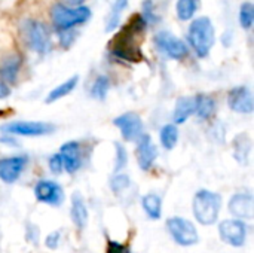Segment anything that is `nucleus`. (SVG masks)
<instances>
[{
  "mask_svg": "<svg viewBox=\"0 0 254 253\" xmlns=\"http://www.w3.org/2000/svg\"><path fill=\"white\" fill-rule=\"evenodd\" d=\"M188 40L198 58H207L216 42L213 21L208 16L192 18L188 28Z\"/></svg>",
  "mask_w": 254,
  "mask_h": 253,
  "instance_id": "1",
  "label": "nucleus"
},
{
  "mask_svg": "<svg viewBox=\"0 0 254 253\" xmlns=\"http://www.w3.org/2000/svg\"><path fill=\"white\" fill-rule=\"evenodd\" d=\"M49 15L54 27L60 31V30H70L85 24L91 18V9L85 4L67 6L64 3H55L52 4Z\"/></svg>",
  "mask_w": 254,
  "mask_h": 253,
  "instance_id": "2",
  "label": "nucleus"
},
{
  "mask_svg": "<svg viewBox=\"0 0 254 253\" xmlns=\"http://www.w3.org/2000/svg\"><path fill=\"white\" fill-rule=\"evenodd\" d=\"M192 209L195 219L201 225H213L217 222L222 209V197L213 191L201 189L193 197Z\"/></svg>",
  "mask_w": 254,
  "mask_h": 253,
  "instance_id": "3",
  "label": "nucleus"
},
{
  "mask_svg": "<svg viewBox=\"0 0 254 253\" xmlns=\"http://www.w3.org/2000/svg\"><path fill=\"white\" fill-rule=\"evenodd\" d=\"M21 36L27 46L37 54H46L51 49L49 30L37 19H24L21 22Z\"/></svg>",
  "mask_w": 254,
  "mask_h": 253,
  "instance_id": "4",
  "label": "nucleus"
},
{
  "mask_svg": "<svg viewBox=\"0 0 254 253\" xmlns=\"http://www.w3.org/2000/svg\"><path fill=\"white\" fill-rule=\"evenodd\" d=\"M155 45L168 58L176 60V61H183L189 54V48L186 42L168 30H162L155 34Z\"/></svg>",
  "mask_w": 254,
  "mask_h": 253,
  "instance_id": "5",
  "label": "nucleus"
},
{
  "mask_svg": "<svg viewBox=\"0 0 254 253\" xmlns=\"http://www.w3.org/2000/svg\"><path fill=\"white\" fill-rule=\"evenodd\" d=\"M55 130L52 124L40 122V121H13L4 124L1 131L10 136H22V137H39L51 134Z\"/></svg>",
  "mask_w": 254,
  "mask_h": 253,
  "instance_id": "6",
  "label": "nucleus"
},
{
  "mask_svg": "<svg viewBox=\"0 0 254 253\" xmlns=\"http://www.w3.org/2000/svg\"><path fill=\"white\" fill-rule=\"evenodd\" d=\"M115 127L121 131V136L125 142H135L144 133V124L138 113L125 112L113 119Z\"/></svg>",
  "mask_w": 254,
  "mask_h": 253,
  "instance_id": "7",
  "label": "nucleus"
},
{
  "mask_svg": "<svg viewBox=\"0 0 254 253\" xmlns=\"http://www.w3.org/2000/svg\"><path fill=\"white\" fill-rule=\"evenodd\" d=\"M167 228L171 234V237L180 245V246H192L198 242V231L192 222L183 218H170L167 221Z\"/></svg>",
  "mask_w": 254,
  "mask_h": 253,
  "instance_id": "8",
  "label": "nucleus"
},
{
  "mask_svg": "<svg viewBox=\"0 0 254 253\" xmlns=\"http://www.w3.org/2000/svg\"><path fill=\"white\" fill-rule=\"evenodd\" d=\"M228 106L232 112L241 115H250L254 110L252 89L246 85L234 86L228 92Z\"/></svg>",
  "mask_w": 254,
  "mask_h": 253,
  "instance_id": "9",
  "label": "nucleus"
},
{
  "mask_svg": "<svg viewBox=\"0 0 254 253\" xmlns=\"http://www.w3.org/2000/svg\"><path fill=\"white\" fill-rule=\"evenodd\" d=\"M137 148H135V157H137V163L138 167L144 171L150 170L152 166L155 164L156 158H158V149L156 145L152 140V136L147 133H143L137 140Z\"/></svg>",
  "mask_w": 254,
  "mask_h": 253,
  "instance_id": "10",
  "label": "nucleus"
},
{
  "mask_svg": "<svg viewBox=\"0 0 254 253\" xmlns=\"http://www.w3.org/2000/svg\"><path fill=\"white\" fill-rule=\"evenodd\" d=\"M28 164L25 155H13L0 158V180L4 183H13L19 179Z\"/></svg>",
  "mask_w": 254,
  "mask_h": 253,
  "instance_id": "11",
  "label": "nucleus"
},
{
  "mask_svg": "<svg viewBox=\"0 0 254 253\" xmlns=\"http://www.w3.org/2000/svg\"><path fill=\"white\" fill-rule=\"evenodd\" d=\"M219 233L225 243L241 248L246 242L247 227L243 221H223L219 225Z\"/></svg>",
  "mask_w": 254,
  "mask_h": 253,
  "instance_id": "12",
  "label": "nucleus"
},
{
  "mask_svg": "<svg viewBox=\"0 0 254 253\" xmlns=\"http://www.w3.org/2000/svg\"><path fill=\"white\" fill-rule=\"evenodd\" d=\"M34 195L37 201L49 204V206H60L64 200L63 188L52 180H40L34 186Z\"/></svg>",
  "mask_w": 254,
  "mask_h": 253,
  "instance_id": "13",
  "label": "nucleus"
},
{
  "mask_svg": "<svg viewBox=\"0 0 254 253\" xmlns=\"http://www.w3.org/2000/svg\"><path fill=\"white\" fill-rule=\"evenodd\" d=\"M58 154L61 155L63 166H64V170L67 173L73 174V173H76L80 169V164H82V149H80V143L79 142L70 140V142L63 143V146L60 148Z\"/></svg>",
  "mask_w": 254,
  "mask_h": 253,
  "instance_id": "14",
  "label": "nucleus"
},
{
  "mask_svg": "<svg viewBox=\"0 0 254 253\" xmlns=\"http://www.w3.org/2000/svg\"><path fill=\"white\" fill-rule=\"evenodd\" d=\"M229 212L240 219H252L254 216V200L252 194H235L229 200Z\"/></svg>",
  "mask_w": 254,
  "mask_h": 253,
  "instance_id": "15",
  "label": "nucleus"
},
{
  "mask_svg": "<svg viewBox=\"0 0 254 253\" xmlns=\"http://www.w3.org/2000/svg\"><path fill=\"white\" fill-rule=\"evenodd\" d=\"M22 66V58L19 54L12 52L0 61V81L4 84H13L19 75Z\"/></svg>",
  "mask_w": 254,
  "mask_h": 253,
  "instance_id": "16",
  "label": "nucleus"
},
{
  "mask_svg": "<svg viewBox=\"0 0 254 253\" xmlns=\"http://www.w3.org/2000/svg\"><path fill=\"white\" fill-rule=\"evenodd\" d=\"M193 113H195V97H190V95L179 97L174 106V112H173L174 124L176 125L185 124Z\"/></svg>",
  "mask_w": 254,
  "mask_h": 253,
  "instance_id": "17",
  "label": "nucleus"
},
{
  "mask_svg": "<svg viewBox=\"0 0 254 253\" xmlns=\"http://www.w3.org/2000/svg\"><path fill=\"white\" fill-rule=\"evenodd\" d=\"M217 112V104L216 100L211 95L207 94H199L195 97V113L199 119L208 121L211 119Z\"/></svg>",
  "mask_w": 254,
  "mask_h": 253,
  "instance_id": "18",
  "label": "nucleus"
},
{
  "mask_svg": "<svg viewBox=\"0 0 254 253\" xmlns=\"http://www.w3.org/2000/svg\"><path fill=\"white\" fill-rule=\"evenodd\" d=\"M77 84H79V76H77V75L68 78L67 81L61 82L60 85H57L54 89H51V91L48 92V95H46V98H45V103H46V104H52V103H55V101H58V100L67 97L68 94H71V92L74 91V88L77 86Z\"/></svg>",
  "mask_w": 254,
  "mask_h": 253,
  "instance_id": "19",
  "label": "nucleus"
},
{
  "mask_svg": "<svg viewBox=\"0 0 254 253\" xmlns=\"http://www.w3.org/2000/svg\"><path fill=\"white\" fill-rule=\"evenodd\" d=\"M70 215H71V221L73 224L77 227V228H85L86 222H88V209L85 206V201L82 198L80 194L74 192L73 197H71V210H70Z\"/></svg>",
  "mask_w": 254,
  "mask_h": 253,
  "instance_id": "20",
  "label": "nucleus"
},
{
  "mask_svg": "<svg viewBox=\"0 0 254 253\" xmlns=\"http://www.w3.org/2000/svg\"><path fill=\"white\" fill-rule=\"evenodd\" d=\"M252 151V140L247 134L241 133L234 140V155L240 164H247Z\"/></svg>",
  "mask_w": 254,
  "mask_h": 253,
  "instance_id": "21",
  "label": "nucleus"
},
{
  "mask_svg": "<svg viewBox=\"0 0 254 253\" xmlns=\"http://www.w3.org/2000/svg\"><path fill=\"white\" fill-rule=\"evenodd\" d=\"M159 140L164 149L171 151L176 148L177 142H179V128L174 122L165 124L161 130H159Z\"/></svg>",
  "mask_w": 254,
  "mask_h": 253,
  "instance_id": "22",
  "label": "nucleus"
},
{
  "mask_svg": "<svg viewBox=\"0 0 254 253\" xmlns=\"http://www.w3.org/2000/svg\"><path fill=\"white\" fill-rule=\"evenodd\" d=\"M128 6V0H113V4L110 7V12L107 15V21H106V31H112L115 30L119 22H121V16L124 13V10Z\"/></svg>",
  "mask_w": 254,
  "mask_h": 253,
  "instance_id": "23",
  "label": "nucleus"
},
{
  "mask_svg": "<svg viewBox=\"0 0 254 253\" xmlns=\"http://www.w3.org/2000/svg\"><path fill=\"white\" fill-rule=\"evenodd\" d=\"M143 209L147 213L149 218L152 219H159L162 215V200L156 194H147L141 200Z\"/></svg>",
  "mask_w": 254,
  "mask_h": 253,
  "instance_id": "24",
  "label": "nucleus"
},
{
  "mask_svg": "<svg viewBox=\"0 0 254 253\" xmlns=\"http://www.w3.org/2000/svg\"><path fill=\"white\" fill-rule=\"evenodd\" d=\"M199 0H177L176 3V13L180 21H190L195 18L198 10Z\"/></svg>",
  "mask_w": 254,
  "mask_h": 253,
  "instance_id": "25",
  "label": "nucleus"
},
{
  "mask_svg": "<svg viewBox=\"0 0 254 253\" xmlns=\"http://www.w3.org/2000/svg\"><path fill=\"white\" fill-rule=\"evenodd\" d=\"M109 91H110V79L106 75L97 76L91 88V95L97 100H104Z\"/></svg>",
  "mask_w": 254,
  "mask_h": 253,
  "instance_id": "26",
  "label": "nucleus"
},
{
  "mask_svg": "<svg viewBox=\"0 0 254 253\" xmlns=\"http://www.w3.org/2000/svg\"><path fill=\"white\" fill-rule=\"evenodd\" d=\"M238 21H240V25H241L244 30H250V28L253 27L254 6L252 1H244V3L240 6Z\"/></svg>",
  "mask_w": 254,
  "mask_h": 253,
  "instance_id": "27",
  "label": "nucleus"
},
{
  "mask_svg": "<svg viewBox=\"0 0 254 253\" xmlns=\"http://www.w3.org/2000/svg\"><path fill=\"white\" fill-rule=\"evenodd\" d=\"M129 185H131L129 177H128L127 174H122V173L115 174V176H113V179H112V182H110V188H112V191H113L115 194H121V192H124L125 189H128V188H129Z\"/></svg>",
  "mask_w": 254,
  "mask_h": 253,
  "instance_id": "28",
  "label": "nucleus"
},
{
  "mask_svg": "<svg viewBox=\"0 0 254 253\" xmlns=\"http://www.w3.org/2000/svg\"><path fill=\"white\" fill-rule=\"evenodd\" d=\"M128 163V154L125 146H122L121 143H116V164H115V171H121L122 169H125Z\"/></svg>",
  "mask_w": 254,
  "mask_h": 253,
  "instance_id": "29",
  "label": "nucleus"
},
{
  "mask_svg": "<svg viewBox=\"0 0 254 253\" xmlns=\"http://www.w3.org/2000/svg\"><path fill=\"white\" fill-rule=\"evenodd\" d=\"M49 169H51V171L55 173V174H60V173L64 170L63 160H61V155H60V154H54V155L49 158Z\"/></svg>",
  "mask_w": 254,
  "mask_h": 253,
  "instance_id": "30",
  "label": "nucleus"
},
{
  "mask_svg": "<svg viewBox=\"0 0 254 253\" xmlns=\"http://www.w3.org/2000/svg\"><path fill=\"white\" fill-rule=\"evenodd\" d=\"M107 253H129L128 248L125 245L116 243V242H110L109 248H107Z\"/></svg>",
  "mask_w": 254,
  "mask_h": 253,
  "instance_id": "31",
  "label": "nucleus"
},
{
  "mask_svg": "<svg viewBox=\"0 0 254 253\" xmlns=\"http://www.w3.org/2000/svg\"><path fill=\"white\" fill-rule=\"evenodd\" d=\"M58 242H60V233H58V231H57V233H52V234H49V236L46 237V246H48L49 249H57Z\"/></svg>",
  "mask_w": 254,
  "mask_h": 253,
  "instance_id": "32",
  "label": "nucleus"
},
{
  "mask_svg": "<svg viewBox=\"0 0 254 253\" xmlns=\"http://www.w3.org/2000/svg\"><path fill=\"white\" fill-rule=\"evenodd\" d=\"M10 95V89L7 86V84H4L3 81H0V100L7 98Z\"/></svg>",
  "mask_w": 254,
  "mask_h": 253,
  "instance_id": "33",
  "label": "nucleus"
},
{
  "mask_svg": "<svg viewBox=\"0 0 254 253\" xmlns=\"http://www.w3.org/2000/svg\"><path fill=\"white\" fill-rule=\"evenodd\" d=\"M63 3L67 6H82L85 0H63Z\"/></svg>",
  "mask_w": 254,
  "mask_h": 253,
  "instance_id": "34",
  "label": "nucleus"
}]
</instances>
